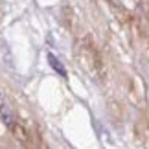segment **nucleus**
Segmentation results:
<instances>
[{"label": "nucleus", "instance_id": "obj_2", "mask_svg": "<svg viewBox=\"0 0 149 149\" xmlns=\"http://www.w3.org/2000/svg\"><path fill=\"white\" fill-rule=\"evenodd\" d=\"M48 61H50V65H52V68L57 72V74H61V76H66V70L61 66V63H59V59L54 55V54H48Z\"/></svg>", "mask_w": 149, "mask_h": 149}, {"label": "nucleus", "instance_id": "obj_1", "mask_svg": "<svg viewBox=\"0 0 149 149\" xmlns=\"http://www.w3.org/2000/svg\"><path fill=\"white\" fill-rule=\"evenodd\" d=\"M0 118H2V122L8 129H11V131L15 129V116H13V112H11L9 103L6 101L2 92H0Z\"/></svg>", "mask_w": 149, "mask_h": 149}]
</instances>
